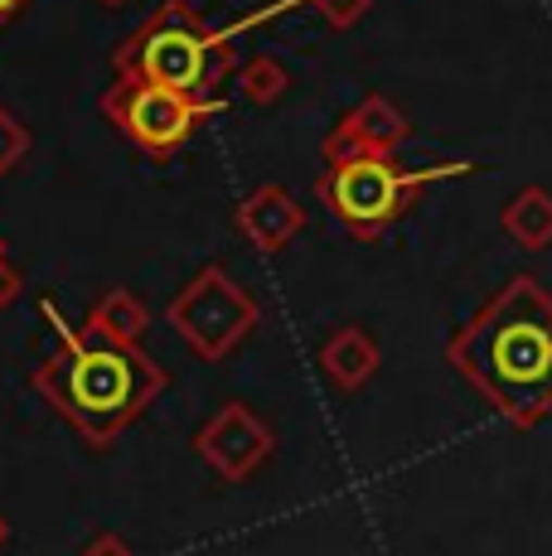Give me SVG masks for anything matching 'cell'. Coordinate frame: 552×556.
<instances>
[{"label":"cell","instance_id":"cell-1","mask_svg":"<svg viewBox=\"0 0 552 556\" xmlns=\"http://www.w3.org/2000/svg\"><path fill=\"white\" fill-rule=\"evenodd\" d=\"M451 363L509 421L534 426L552 412V295L514 276L451 339Z\"/></svg>","mask_w":552,"mask_h":556},{"label":"cell","instance_id":"cell-2","mask_svg":"<svg viewBox=\"0 0 552 556\" xmlns=\"http://www.w3.org/2000/svg\"><path fill=\"white\" fill-rule=\"evenodd\" d=\"M45 319L54 325L63 354H54L35 372L39 397L59 416H68L88 435V445H108L165 388L161 363H151L136 344H116V339L88 334V329L83 334L68 329L59 319L54 301H45Z\"/></svg>","mask_w":552,"mask_h":556},{"label":"cell","instance_id":"cell-20","mask_svg":"<svg viewBox=\"0 0 552 556\" xmlns=\"http://www.w3.org/2000/svg\"><path fill=\"white\" fill-rule=\"evenodd\" d=\"M0 252H5V248H0Z\"/></svg>","mask_w":552,"mask_h":556},{"label":"cell","instance_id":"cell-6","mask_svg":"<svg viewBox=\"0 0 552 556\" xmlns=\"http://www.w3.org/2000/svg\"><path fill=\"white\" fill-rule=\"evenodd\" d=\"M170 319H175L179 334L199 349V358L214 363L248 334V325L258 319V309H252V301L218 271V266H209V271L199 276L175 305H170Z\"/></svg>","mask_w":552,"mask_h":556},{"label":"cell","instance_id":"cell-8","mask_svg":"<svg viewBox=\"0 0 552 556\" xmlns=\"http://www.w3.org/2000/svg\"><path fill=\"white\" fill-rule=\"evenodd\" d=\"M402 136H407V122H402V116L392 112L388 102L368 98L330 136V141H325V155H330V165H339V160H349V155H388L392 146L402 141Z\"/></svg>","mask_w":552,"mask_h":556},{"label":"cell","instance_id":"cell-5","mask_svg":"<svg viewBox=\"0 0 552 556\" xmlns=\"http://www.w3.org/2000/svg\"><path fill=\"white\" fill-rule=\"evenodd\" d=\"M102 112H108L141 151L170 155L175 146H185L189 136H195V126L204 122L209 112H218V102L185 98V92L155 88V83H146V78H116V88H108V98H102Z\"/></svg>","mask_w":552,"mask_h":556},{"label":"cell","instance_id":"cell-7","mask_svg":"<svg viewBox=\"0 0 552 556\" xmlns=\"http://www.w3.org/2000/svg\"><path fill=\"white\" fill-rule=\"evenodd\" d=\"M204 459L228 479H248L262 459L272 455V431L248 412V406H223L199 435Z\"/></svg>","mask_w":552,"mask_h":556},{"label":"cell","instance_id":"cell-4","mask_svg":"<svg viewBox=\"0 0 552 556\" xmlns=\"http://www.w3.org/2000/svg\"><path fill=\"white\" fill-rule=\"evenodd\" d=\"M475 165H431V169H398L388 155H349L330 165V175L321 179V194L330 203V213L359 238H374L378 228H388L407 199L422 185H437L451 175H471Z\"/></svg>","mask_w":552,"mask_h":556},{"label":"cell","instance_id":"cell-12","mask_svg":"<svg viewBox=\"0 0 552 556\" xmlns=\"http://www.w3.org/2000/svg\"><path fill=\"white\" fill-rule=\"evenodd\" d=\"M141 329H146V309L136 305L126 291H112L108 301H98L92 305V315H88V334L116 339V344H136Z\"/></svg>","mask_w":552,"mask_h":556},{"label":"cell","instance_id":"cell-11","mask_svg":"<svg viewBox=\"0 0 552 556\" xmlns=\"http://www.w3.org/2000/svg\"><path fill=\"white\" fill-rule=\"evenodd\" d=\"M374 368H378V349L368 344L359 329H344V334L330 339V349H325V372H330L339 388H359Z\"/></svg>","mask_w":552,"mask_h":556},{"label":"cell","instance_id":"cell-3","mask_svg":"<svg viewBox=\"0 0 552 556\" xmlns=\"http://www.w3.org/2000/svg\"><path fill=\"white\" fill-rule=\"evenodd\" d=\"M223 63H228V49H218V39L195 25L185 0H170L161 15L116 53V78H146L155 88L214 102L209 88L223 78Z\"/></svg>","mask_w":552,"mask_h":556},{"label":"cell","instance_id":"cell-10","mask_svg":"<svg viewBox=\"0 0 552 556\" xmlns=\"http://www.w3.org/2000/svg\"><path fill=\"white\" fill-rule=\"evenodd\" d=\"M504 232L518 248L538 252L552 242V194L548 189H524L514 203L504 208Z\"/></svg>","mask_w":552,"mask_h":556},{"label":"cell","instance_id":"cell-13","mask_svg":"<svg viewBox=\"0 0 552 556\" xmlns=\"http://www.w3.org/2000/svg\"><path fill=\"white\" fill-rule=\"evenodd\" d=\"M238 88L248 92L252 102H272V98H281L286 73H281V63H276V59H252L248 68L238 73Z\"/></svg>","mask_w":552,"mask_h":556},{"label":"cell","instance_id":"cell-19","mask_svg":"<svg viewBox=\"0 0 552 556\" xmlns=\"http://www.w3.org/2000/svg\"><path fill=\"white\" fill-rule=\"evenodd\" d=\"M108 5H122V0H108Z\"/></svg>","mask_w":552,"mask_h":556},{"label":"cell","instance_id":"cell-14","mask_svg":"<svg viewBox=\"0 0 552 556\" xmlns=\"http://www.w3.org/2000/svg\"><path fill=\"white\" fill-rule=\"evenodd\" d=\"M25 151H29V131L10 112H0V175H10Z\"/></svg>","mask_w":552,"mask_h":556},{"label":"cell","instance_id":"cell-15","mask_svg":"<svg viewBox=\"0 0 552 556\" xmlns=\"http://www.w3.org/2000/svg\"><path fill=\"white\" fill-rule=\"evenodd\" d=\"M325 15L335 20V25H349V20H359V10L368 5V0H321Z\"/></svg>","mask_w":552,"mask_h":556},{"label":"cell","instance_id":"cell-18","mask_svg":"<svg viewBox=\"0 0 552 556\" xmlns=\"http://www.w3.org/2000/svg\"><path fill=\"white\" fill-rule=\"evenodd\" d=\"M0 538H5V522H0Z\"/></svg>","mask_w":552,"mask_h":556},{"label":"cell","instance_id":"cell-17","mask_svg":"<svg viewBox=\"0 0 552 556\" xmlns=\"http://www.w3.org/2000/svg\"><path fill=\"white\" fill-rule=\"evenodd\" d=\"M20 5H25V0H0V20H10V15H15V10Z\"/></svg>","mask_w":552,"mask_h":556},{"label":"cell","instance_id":"cell-16","mask_svg":"<svg viewBox=\"0 0 552 556\" xmlns=\"http://www.w3.org/2000/svg\"><path fill=\"white\" fill-rule=\"evenodd\" d=\"M15 295H20V276L10 271L5 262H0V305H10V301H15Z\"/></svg>","mask_w":552,"mask_h":556},{"label":"cell","instance_id":"cell-9","mask_svg":"<svg viewBox=\"0 0 552 556\" xmlns=\"http://www.w3.org/2000/svg\"><path fill=\"white\" fill-rule=\"evenodd\" d=\"M238 223H242V232H248L258 248L276 252V248H286V242L305 228V213H301V203L286 194V189L267 185V189H258V194L242 203Z\"/></svg>","mask_w":552,"mask_h":556}]
</instances>
